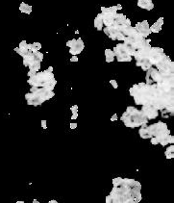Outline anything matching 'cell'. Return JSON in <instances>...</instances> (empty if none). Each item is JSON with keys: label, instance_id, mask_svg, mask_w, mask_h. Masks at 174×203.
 <instances>
[{"label": "cell", "instance_id": "cell-1", "mask_svg": "<svg viewBox=\"0 0 174 203\" xmlns=\"http://www.w3.org/2000/svg\"><path fill=\"white\" fill-rule=\"evenodd\" d=\"M110 195L113 203H139L142 198L140 190L129 188L124 185L114 187Z\"/></svg>", "mask_w": 174, "mask_h": 203}, {"label": "cell", "instance_id": "cell-2", "mask_svg": "<svg viewBox=\"0 0 174 203\" xmlns=\"http://www.w3.org/2000/svg\"><path fill=\"white\" fill-rule=\"evenodd\" d=\"M120 120L126 127L137 128V127H145L147 126L148 119L140 110L133 106H128L126 111L122 114Z\"/></svg>", "mask_w": 174, "mask_h": 203}, {"label": "cell", "instance_id": "cell-3", "mask_svg": "<svg viewBox=\"0 0 174 203\" xmlns=\"http://www.w3.org/2000/svg\"><path fill=\"white\" fill-rule=\"evenodd\" d=\"M27 82L30 86L38 87V88H45L48 91H54V88L57 84L54 73L48 70L38 71L35 76L29 77Z\"/></svg>", "mask_w": 174, "mask_h": 203}, {"label": "cell", "instance_id": "cell-4", "mask_svg": "<svg viewBox=\"0 0 174 203\" xmlns=\"http://www.w3.org/2000/svg\"><path fill=\"white\" fill-rule=\"evenodd\" d=\"M55 93L53 91H48L45 88H38L31 86L30 92L25 95V99L28 105L31 106H40L44 101L49 100L54 97Z\"/></svg>", "mask_w": 174, "mask_h": 203}, {"label": "cell", "instance_id": "cell-5", "mask_svg": "<svg viewBox=\"0 0 174 203\" xmlns=\"http://www.w3.org/2000/svg\"><path fill=\"white\" fill-rule=\"evenodd\" d=\"M151 47H152V46L150 45V40L146 39L145 43L142 45L134 55L137 67H140V65L144 63V62L149 60L148 57H149V54H150V51H151Z\"/></svg>", "mask_w": 174, "mask_h": 203}, {"label": "cell", "instance_id": "cell-6", "mask_svg": "<svg viewBox=\"0 0 174 203\" xmlns=\"http://www.w3.org/2000/svg\"><path fill=\"white\" fill-rule=\"evenodd\" d=\"M105 35H107L111 40L113 41H123L125 39L122 31H121V26H117V25H111V26H107L103 29Z\"/></svg>", "mask_w": 174, "mask_h": 203}, {"label": "cell", "instance_id": "cell-7", "mask_svg": "<svg viewBox=\"0 0 174 203\" xmlns=\"http://www.w3.org/2000/svg\"><path fill=\"white\" fill-rule=\"evenodd\" d=\"M115 57H117V60L118 62H131L132 61V56L129 54L127 48L123 43H118L116 45L114 49Z\"/></svg>", "mask_w": 174, "mask_h": 203}, {"label": "cell", "instance_id": "cell-8", "mask_svg": "<svg viewBox=\"0 0 174 203\" xmlns=\"http://www.w3.org/2000/svg\"><path fill=\"white\" fill-rule=\"evenodd\" d=\"M145 79H146V84L147 85L156 86L157 84H159V82L161 80V74H160L159 71H158L157 69L152 67L146 71Z\"/></svg>", "mask_w": 174, "mask_h": 203}, {"label": "cell", "instance_id": "cell-9", "mask_svg": "<svg viewBox=\"0 0 174 203\" xmlns=\"http://www.w3.org/2000/svg\"><path fill=\"white\" fill-rule=\"evenodd\" d=\"M42 60H43V54L42 53H41L40 51H38V52H32V51L29 50L28 54L23 57V66L28 68L29 65L31 63H33V62H35V61L41 62Z\"/></svg>", "mask_w": 174, "mask_h": 203}, {"label": "cell", "instance_id": "cell-10", "mask_svg": "<svg viewBox=\"0 0 174 203\" xmlns=\"http://www.w3.org/2000/svg\"><path fill=\"white\" fill-rule=\"evenodd\" d=\"M149 27L150 26H149L147 20H144V21H141V22H138L135 25V29L137 30V32L144 39H146L151 34Z\"/></svg>", "mask_w": 174, "mask_h": 203}, {"label": "cell", "instance_id": "cell-11", "mask_svg": "<svg viewBox=\"0 0 174 203\" xmlns=\"http://www.w3.org/2000/svg\"><path fill=\"white\" fill-rule=\"evenodd\" d=\"M140 111L144 113V115L146 117V118L148 120L154 119L159 116V110H157L155 107H153L151 105H144Z\"/></svg>", "mask_w": 174, "mask_h": 203}, {"label": "cell", "instance_id": "cell-12", "mask_svg": "<svg viewBox=\"0 0 174 203\" xmlns=\"http://www.w3.org/2000/svg\"><path fill=\"white\" fill-rule=\"evenodd\" d=\"M85 48V43L82 41V39H75L73 44L71 45V47H69V54L73 55H78L80 54Z\"/></svg>", "mask_w": 174, "mask_h": 203}, {"label": "cell", "instance_id": "cell-13", "mask_svg": "<svg viewBox=\"0 0 174 203\" xmlns=\"http://www.w3.org/2000/svg\"><path fill=\"white\" fill-rule=\"evenodd\" d=\"M102 14V19H103V25L111 26L114 24V19H115V15L117 14H106V13H101Z\"/></svg>", "mask_w": 174, "mask_h": 203}, {"label": "cell", "instance_id": "cell-14", "mask_svg": "<svg viewBox=\"0 0 174 203\" xmlns=\"http://www.w3.org/2000/svg\"><path fill=\"white\" fill-rule=\"evenodd\" d=\"M138 6L146 11H151L154 8V3L152 0H138Z\"/></svg>", "mask_w": 174, "mask_h": 203}, {"label": "cell", "instance_id": "cell-15", "mask_svg": "<svg viewBox=\"0 0 174 203\" xmlns=\"http://www.w3.org/2000/svg\"><path fill=\"white\" fill-rule=\"evenodd\" d=\"M164 24V18H160V19H158V20L152 25L149 27L150 29V32L151 33H159L161 29H162V26Z\"/></svg>", "mask_w": 174, "mask_h": 203}, {"label": "cell", "instance_id": "cell-16", "mask_svg": "<svg viewBox=\"0 0 174 203\" xmlns=\"http://www.w3.org/2000/svg\"><path fill=\"white\" fill-rule=\"evenodd\" d=\"M126 15L123 14H117L115 15V19H114V24L115 25H117V26H121V25H124L125 22H126Z\"/></svg>", "mask_w": 174, "mask_h": 203}, {"label": "cell", "instance_id": "cell-17", "mask_svg": "<svg viewBox=\"0 0 174 203\" xmlns=\"http://www.w3.org/2000/svg\"><path fill=\"white\" fill-rule=\"evenodd\" d=\"M94 27L97 31H101L103 29V19H102V14H98L96 18L94 19Z\"/></svg>", "mask_w": 174, "mask_h": 203}, {"label": "cell", "instance_id": "cell-18", "mask_svg": "<svg viewBox=\"0 0 174 203\" xmlns=\"http://www.w3.org/2000/svg\"><path fill=\"white\" fill-rule=\"evenodd\" d=\"M105 58H106V62L107 63H112L115 60V53L112 49H105Z\"/></svg>", "mask_w": 174, "mask_h": 203}, {"label": "cell", "instance_id": "cell-19", "mask_svg": "<svg viewBox=\"0 0 174 203\" xmlns=\"http://www.w3.org/2000/svg\"><path fill=\"white\" fill-rule=\"evenodd\" d=\"M19 11L23 14H30L32 13V6L31 5H28L24 2H22L19 6Z\"/></svg>", "mask_w": 174, "mask_h": 203}, {"label": "cell", "instance_id": "cell-20", "mask_svg": "<svg viewBox=\"0 0 174 203\" xmlns=\"http://www.w3.org/2000/svg\"><path fill=\"white\" fill-rule=\"evenodd\" d=\"M139 137H140L141 139L146 140V139H150V138H151V135H150V133L148 132L146 126H145V127H140V129H139Z\"/></svg>", "mask_w": 174, "mask_h": 203}, {"label": "cell", "instance_id": "cell-21", "mask_svg": "<svg viewBox=\"0 0 174 203\" xmlns=\"http://www.w3.org/2000/svg\"><path fill=\"white\" fill-rule=\"evenodd\" d=\"M41 48V44L40 42H33L28 44V50L32 51V52H38Z\"/></svg>", "mask_w": 174, "mask_h": 203}, {"label": "cell", "instance_id": "cell-22", "mask_svg": "<svg viewBox=\"0 0 174 203\" xmlns=\"http://www.w3.org/2000/svg\"><path fill=\"white\" fill-rule=\"evenodd\" d=\"M165 155H166V159H172L174 158V145H171L170 146H168L165 152Z\"/></svg>", "mask_w": 174, "mask_h": 203}, {"label": "cell", "instance_id": "cell-23", "mask_svg": "<svg viewBox=\"0 0 174 203\" xmlns=\"http://www.w3.org/2000/svg\"><path fill=\"white\" fill-rule=\"evenodd\" d=\"M28 68H29V69H32V70H35L38 72L41 69V62L35 61V62H33V63H31Z\"/></svg>", "mask_w": 174, "mask_h": 203}, {"label": "cell", "instance_id": "cell-24", "mask_svg": "<svg viewBox=\"0 0 174 203\" xmlns=\"http://www.w3.org/2000/svg\"><path fill=\"white\" fill-rule=\"evenodd\" d=\"M101 13H106V14H117V11L116 9H114V7H109V8H106V7H101Z\"/></svg>", "mask_w": 174, "mask_h": 203}, {"label": "cell", "instance_id": "cell-25", "mask_svg": "<svg viewBox=\"0 0 174 203\" xmlns=\"http://www.w3.org/2000/svg\"><path fill=\"white\" fill-rule=\"evenodd\" d=\"M14 50L15 52H17L18 54H19L21 57L26 56V55L28 54V52H29V50H28V49H26V48H19V47H15Z\"/></svg>", "mask_w": 174, "mask_h": 203}, {"label": "cell", "instance_id": "cell-26", "mask_svg": "<svg viewBox=\"0 0 174 203\" xmlns=\"http://www.w3.org/2000/svg\"><path fill=\"white\" fill-rule=\"evenodd\" d=\"M113 185L114 187H119L123 185V178L121 177H116L113 179Z\"/></svg>", "mask_w": 174, "mask_h": 203}, {"label": "cell", "instance_id": "cell-27", "mask_svg": "<svg viewBox=\"0 0 174 203\" xmlns=\"http://www.w3.org/2000/svg\"><path fill=\"white\" fill-rule=\"evenodd\" d=\"M139 90V86H138V84H136V85H134L132 88H130L129 89V93H130V96H134V95L137 92V91Z\"/></svg>", "mask_w": 174, "mask_h": 203}, {"label": "cell", "instance_id": "cell-28", "mask_svg": "<svg viewBox=\"0 0 174 203\" xmlns=\"http://www.w3.org/2000/svg\"><path fill=\"white\" fill-rule=\"evenodd\" d=\"M19 48H26V49H28V43H27V41H20V43H19Z\"/></svg>", "mask_w": 174, "mask_h": 203}, {"label": "cell", "instance_id": "cell-29", "mask_svg": "<svg viewBox=\"0 0 174 203\" xmlns=\"http://www.w3.org/2000/svg\"><path fill=\"white\" fill-rule=\"evenodd\" d=\"M110 84L113 86V88L114 89H117L118 88V85H117V82L116 81V80H114V79H112V80H110Z\"/></svg>", "mask_w": 174, "mask_h": 203}, {"label": "cell", "instance_id": "cell-30", "mask_svg": "<svg viewBox=\"0 0 174 203\" xmlns=\"http://www.w3.org/2000/svg\"><path fill=\"white\" fill-rule=\"evenodd\" d=\"M36 74H37V71H35V70H32V69H29V71H28V73H27L28 77H32V76H35Z\"/></svg>", "mask_w": 174, "mask_h": 203}, {"label": "cell", "instance_id": "cell-31", "mask_svg": "<svg viewBox=\"0 0 174 203\" xmlns=\"http://www.w3.org/2000/svg\"><path fill=\"white\" fill-rule=\"evenodd\" d=\"M70 111L72 112V114L78 113V106H77V105H73V106L70 108Z\"/></svg>", "mask_w": 174, "mask_h": 203}, {"label": "cell", "instance_id": "cell-32", "mask_svg": "<svg viewBox=\"0 0 174 203\" xmlns=\"http://www.w3.org/2000/svg\"><path fill=\"white\" fill-rule=\"evenodd\" d=\"M173 143H174V137L172 135H169L168 136V144L172 145Z\"/></svg>", "mask_w": 174, "mask_h": 203}, {"label": "cell", "instance_id": "cell-33", "mask_svg": "<svg viewBox=\"0 0 174 203\" xmlns=\"http://www.w3.org/2000/svg\"><path fill=\"white\" fill-rule=\"evenodd\" d=\"M46 123H47L46 120H44V119L41 120V127H42L43 129H47V124H46Z\"/></svg>", "mask_w": 174, "mask_h": 203}, {"label": "cell", "instance_id": "cell-34", "mask_svg": "<svg viewBox=\"0 0 174 203\" xmlns=\"http://www.w3.org/2000/svg\"><path fill=\"white\" fill-rule=\"evenodd\" d=\"M74 41H75V39H72V40H70V41H68L67 42V46H68V47H71V45L73 44Z\"/></svg>", "mask_w": 174, "mask_h": 203}, {"label": "cell", "instance_id": "cell-35", "mask_svg": "<svg viewBox=\"0 0 174 203\" xmlns=\"http://www.w3.org/2000/svg\"><path fill=\"white\" fill-rule=\"evenodd\" d=\"M69 127H70V129H75V128H77V123H74V122H72V123H70L69 124Z\"/></svg>", "mask_w": 174, "mask_h": 203}, {"label": "cell", "instance_id": "cell-36", "mask_svg": "<svg viewBox=\"0 0 174 203\" xmlns=\"http://www.w3.org/2000/svg\"><path fill=\"white\" fill-rule=\"evenodd\" d=\"M106 203H112V197L110 195L106 196Z\"/></svg>", "mask_w": 174, "mask_h": 203}, {"label": "cell", "instance_id": "cell-37", "mask_svg": "<svg viewBox=\"0 0 174 203\" xmlns=\"http://www.w3.org/2000/svg\"><path fill=\"white\" fill-rule=\"evenodd\" d=\"M70 62H78V57L76 56V55H73L72 57H71V59H70Z\"/></svg>", "mask_w": 174, "mask_h": 203}, {"label": "cell", "instance_id": "cell-38", "mask_svg": "<svg viewBox=\"0 0 174 203\" xmlns=\"http://www.w3.org/2000/svg\"><path fill=\"white\" fill-rule=\"evenodd\" d=\"M117 115L115 114V115H113L112 118H111V121H117Z\"/></svg>", "mask_w": 174, "mask_h": 203}, {"label": "cell", "instance_id": "cell-39", "mask_svg": "<svg viewBox=\"0 0 174 203\" xmlns=\"http://www.w3.org/2000/svg\"><path fill=\"white\" fill-rule=\"evenodd\" d=\"M77 118H78V113H74V114H72V116H71V119L72 120H75V119H77Z\"/></svg>", "mask_w": 174, "mask_h": 203}, {"label": "cell", "instance_id": "cell-40", "mask_svg": "<svg viewBox=\"0 0 174 203\" xmlns=\"http://www.w3.org/2000/svg\"><path fill=\"white\" fill-rule=\"evenodd\" d=\"M114 7V9H116L117 11H118V10H121L122 9V6H121V4H117V6H113Z\"/></svg>", "mask_w": 174, "mask_h": 203}, {"label": "cell", "instance_id": "cell-41", "mask_svg": "<svg viewBox=\"0 0 174 203\" xmlns=\"http://www.w3.org/2000/svg\"><path fill=\"white\" fill-rule=\"evenodd\" d=\"M47 70L50 71V72H53V68H52V67H49V68H48V69H47Z\"/></svg>", "mask_w": 174, "mask_h": 203}, {"label": "cell", "instance_id": "cell-42", "mask_svg": "<svg viewBox=\"0 0 174 203\" xmlns=\"http://www.w3.org/2000/svg\"><path fill=\"white\" fill-rule=\"evenodd\" d=\"M49 203H58V201L57 200H50Z\"/></svg>", "mask_w": 174, "mask_h": 203}, {"label": "cell", "instance_id": "cell-43", "mask_svg": "<svg viewBox=\"0 0 174 203\" xmlns=\"http://www.w3.org/2000/svg\"><path fill=\"white\" fill-rule=\"evenodd\" d=\"M17 203H24V201H22V200H19V201H17Z\"/></svg>", "mask_w": 174, "mask_h": 203}, {"label": "cell", "instance_id": "cell-44", "mask_svg": "<svg viewBox=\"0 0 174 203\" xmlns=\"http://www.w3.org/2000/svg\"><path fill=\"white\" fill-rule=\"evenodd\" d=\"M33 202H34V203H39V200H37V199H34V200H33Z\"/></svg>", "mask_w": 174, "mask_h": 203}]
</instances>
